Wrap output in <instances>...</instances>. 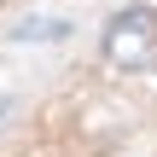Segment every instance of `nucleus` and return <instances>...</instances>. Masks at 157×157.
Listing matches in <instances>:
<instances>
[{"label": "nucleus", "mask_w": 157, "mask_h": 157, "mask_svg": "<svg viewBox=\"0 0 157 157\" xmlns=\"http://www.w3.org/2000/svg\"><path fill=\"white\" fill-rule=\"evenodd\" d=\"M105 58L117 70H146V64H157V12H146V6L117 12L111 29H105Z\"/></svg>", "instance_id": "obj_1"}, {"label": "nucleus", "mask_w": 157, "mask_h": 157, "mask_svg": "<svg viewBox=\"0 0 157 157\" xmlns=\"http://www.w3.org/2000/svg\"><path fill=\"white\" fill-rule=\"evenodd\" d=\"M41 35L58 41V35H70V23H64V17H23V23H17V41H41Z\"/></svg>", "instance_id": "obj_2"}]
</instances>
